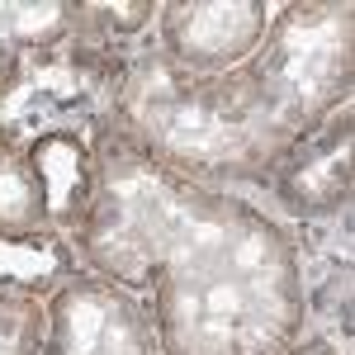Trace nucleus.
Instances as JSON below:
<instances>
[{"label": "nucleus", "instance_id": "nucleus-1", "mask_svg": "<svg viewBox=\"0 0 355 355\" xmlns=\"http://www.w3.org/2000/svg\"><path fill=\"white\" fill-rule=\"evenodd\" d=\"M71 251L81 270L142 299L166 355H279L308 327V270L284 223L110 133Z\"/></svg>", "mask_w": 355, "mask_h": 355}, {"label": "nucleus", "instance_id": "nucleus-8", "mask_svg": "<svg viewBox=\"0 0 355 355\" xmlns=\"http://www.w3.org/2000/svg\"><path fill=\"white\" fill-rule=\"evenodd\" d=\"M33 232H62L53 185L24 137L0 133V237H33Z\"/></svg>", "mask_w": 355, "mask_h": 355}, {"label": "nucleus", "instance_id": "nucleus-11", "mask_svg": "<svg viewBox=\"0 0 355 355\" xmlns=\"http://www.w3.org/2000/svg\"><path fill=\"white\" fill-rule=\"evenodd\" d=\"M48 299L19 289H0V355H43V322Z\"/></svg>", "mask_w": 355, "mask_h": 355}, {"label": "nucleus", "instance_id": "nucleus-7", "mask_svg": "<svg viewBox=\"0 0 355 355\" xmlns=\"http://www.w3.org/2000/svg\"><path fill=\"white\" fill-rule=\"evenodd\" d=\"M355 114L341 105L327 114L313 133H303L266 175L275 199L303 223H327L351 214V180H355Z\"/></svg>", "mask_w": 355, "mask_h": 355}, {"label": "nucleus", "instance_id": "nucleus-5", "mask_svg": "<svg viewBox=\"0 0 355 355\" xmlns=\"http://www.w3.org/2000/svg\"><path fill=\"white\" fill-rule=\"evenodd\" d=\"M43 308V355H166L142 299L90 270H76Z\"/></svg>", "mask_w": 355, "mask_h": 355}, {"label": "nucleus", "instance_id": "nucleus-12", "mask_svg": "<svg viewBox=\"0 0 355 355\" xmlns=\"http://www.w3.org/2000/svg\"><path fill=\"white\" fill-rule=\"evenodd\" d=\"M279 355H346V351H341V346H336L331 336H318V331H299V336H294V341H289V346H284Z\"/></svg>", "mask_w": 355, "mask_h": 355}, {"label": "nucleus", "instance_id": "nucleus-9", "mask_svg": "<svg viewBox=\"0 0 355 355\" xmlns=\"http://www.w3.org/2000/svg\"><path fill=\"white\" fill-rule=\"evenodd\" d=\"M76 33V0H0V95L15 85L33 53H48Z\"/></svg>", "mask_w": 355, "mask_h": 355}, {"label": "nucleus", "instance_id": "nucleus-10", "mask_svg": "<svg viewBox=\"0 0 355 355\" xmlns=\"http://www.w3.org/2000/svg\"><path fill=\"white\" fill-rule=\"evenodd\" d=\"M81 270L71 237L33 232V237H0V289H19L33 299H53L57 289Z\"/></svg>", "mask_w": 355, "mask_h": 355}, {"label": "nucleus", "instance_id": "nucleus-3", "mask_svg": "<svg viewBox=\"0 0 355 355\" xmlns=\"http://www.w3.org/2000/svg\"><path fill=\"white\" fill-rule=\"evenodd\" d=\"M242 81L275 119V128L299 142L327 114L351 105L355 85V5L351 0H289L270 15L266 38L246 57Z\"/></svg>", "mask_w": 355, "mask_h": 355}, {"label": "nucleus", "instance_id": "nucleus-6", "mask_svg": "<svg viewBox=\"0 0 355 355\" xmlns=\"http://www.w3.org/2000/svg\"><path fill=\"white\" fill-rule=\"evenodd\" d=\"M270 15L266 0H166L157 5V48L190 76H223L256 53Z\"/></svg>", "mask_w": 355, "mask_h": 355}, {"label": "nucleus", "instance_id": "nucleus-2", "mask_svg": "<svg viewBox=\"0 0 355 355\" xmlns=\"http://www.w3.org/2000/svg\"><path fill=\"white\" fill-rule=\"evenodd\" d=\"M110 137L190 180H266L294 147L261 110L242 71L190 76L147 43L133 48L110 110Z\"/></svg>", "mask_w": 355, "mask_h": 355}, {"label": "nucleus", "instance_id": "nucleus-4", "mask_svg": "<svg viewBox=\"0 0 355 355\" xmlns=\"http://www.w3.org/2000/svg\"><path fill=\"white\" fill-rule=\"evenodd\" d=\"M128 57L133 43H105L76 24L67 43L33 53L19 67L15 85L0 95V133H81L90 142H105Z\"/></svg>", "mask_w": 355, "mask_h": 355}]
</instances>
